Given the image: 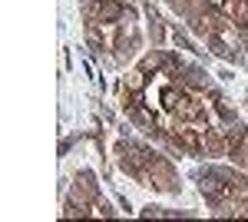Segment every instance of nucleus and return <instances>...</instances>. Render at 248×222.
<instances>
[{
	"label": "nucleus",
	"mask_w": 248,
	"mask_h": 222,
	"mask_svg": "<svg viewBox=\"0 0 248 222\" xmlns=\"http://www.w3.org/2000/svg\"><path fill=\"white\" fill-rule=\"evenodd\" d=\"M202 189L209 192L212 199H229V196L245 192V179L232 176L225 169H209V172H202Z\"/></svg>",
	"instance_id": "f257e3e1"
}]
</instances>
